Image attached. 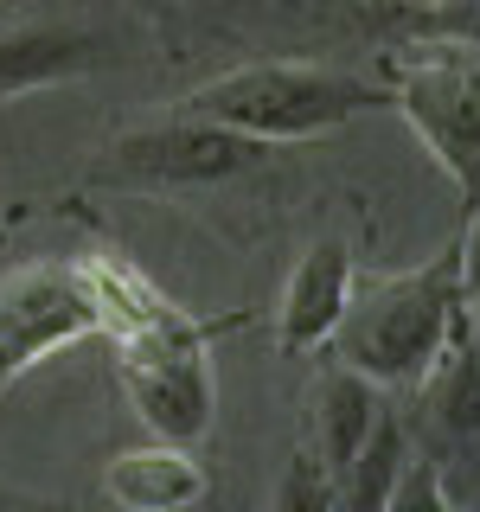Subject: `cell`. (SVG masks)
<instances>
[{
    "label": "cell",
    "mask_w": 480,
    "mask_h": 512,
    "mask_svg": "<svg viewBox=\"0 0 480 512\" xmlns=\"http://www.w3.org/2000/svg\"><path fill=\"white\" fill-rule=\"evenodd\" d=\"M103 340L116 346V372L141 423L167 442H199L212 429V346L160 288L122 256H84Z\"/></svg>",
    "instance_id": "6da1fadb"
},
{
    "label": "cell",
    "mask_w": 480,
    "mask_h": 512,
    "mask_svg": "<svg viewBox=\"0 0 480 512\" xmlns=\"http://www.w3.org/2000/svg\"><path fill=\"white\" fill-rule=\"evenodd\" d=\"M384 96L352 71H333V64H237V71L212 77V84L186 90L173 116H199L218 128H237V135L263 141V148H282V141H308L327 135L352 116H365Z\"/></svg>",
    "instance_id": "7a4b0ae2"
},
{
    "label": "cell",
    "mask_w": 480,
    "mask_h": 512,
    "mask_svg": "<svg viewBox=\"0 0 480 512\" xmlns=\"http://www.w3.org/2000/svg\"><path fill=\"white\" fill-rule=\"evenodd\" d=\"M455 314H461V288H455V250H448L436 263L410 269V276H391L352 295L327 346L340 365L365 372L372 384H423Z\"/></svg>",
    "instance_id": "3957f363"
},
{
    "label": "cell",
    "mask_w": 480,
    "mask_h": 512,
    "mask_svg": "<svg viewBox=\"0 0 480 512\" xmlns=\"http://www.w3.org/2000/svg\"><path fill=\"white\" fill-rule=\"evenodd\" d=\"M391 103L404 109L410 135L429 148V160L480 199V52L468 45H423L397 64Z\"/></svg>",
    "instance_id": "277c9868"
},
{
    "label": "cell",
    "mask_w": 480,
    "mask_h": 512,
    "mask_svg": "<svg viewBox=\"0 0 480 512\" xmlns=\"http://www.w3.org/2000/svg\"><path fill=\"white\" fill-rule=\"evenodd\" d=\"M96 295L77 263H26L0 276V397L64 346L96 340Z\"/></svg>",
    "instance_id": "5b68a950"
},
{
    "label": "cell",
    "mask_w": 480,
    "mask_h": 512,
    "mask_svg": "<svg viewBox=\"0 0 480 512\" xmlns=\"http://www.w3.org/2000/svg\"><path fill=\"white\" fill-rule=\"evenodd\" d=\"M269 148L237 128L199 122V116H173L160 128H135L109 148V173L122 180H148V186H180V180H231V173L256 167Z\"/></svg>",
    "instance_id": "8992f818"
},
{
    "label": "cell",
    "mask_w": 480,
    "mask_h": 512,
    "mask_svg": "<svg viewBox=\"0 0 480 512\" xmlns=\"http://www.w3.org/2000/svg\"><path fill=\"white\" fill-rule=\"evenodd\" d=\"M352 288H359V276H352V250L340 244V237H320V244L301 250V263L288 269L282 282V308H276V346L282 352H314L333 340V327H340Z\"/></svg>",
    "instance_id": "52a82bcc"
},
{
    "label": "cell",
    "mask_w": 480,
    "mask_h": 512,
    "mask_svg": "<svg viewBox=\"0 0 480 512\" xmlns=\"http://www.w3.org/2000/svg\"><path fill=\"white\" fill-rule=\"evenodd\" d=\"M103 493L116 500L122 512H186L205 500V468L192 461L186 442H141V448H122L116 461L103 468Z\"/></svg>",
    "instance_id": "ba28073f"
},
{
    "label": "cell",
    "mask_w": 480,
    "mask_h": 512,
    "mask_svg": "<svg viewBox=\"0 0 480 512\" xmlns=\"http://www.w3.org/2000/svg\"><path fill=\"white\" fill-rule=\"evenodd\" d=\"M384 384H372L365 372L333 359L327 372L314 378V436H320V474L340 480L346 461L359 455V442L372 436V423L384 416Z\"/></svg>",
    "instance_id": "9c48e42d"
},
{
    "label": "cell",
    "mask_w": 480,
    "mask_h": 512,
    "mask_svg": "<svg viewBox=\"0 0 480 512\" xmlns=\"http://www.w3.org/2000/svg\"><path fill=\"white\" fill-rule=\"evenodd\" d=\"M429 404L455 436H480V340H474V314L461 308L448 320V340L436 352V365L423 372Z\"/></svg>",
    "instance_id": "30bf717a"
},
{
    "label": "cell",
    "mask_w": 480,
    "mask_h": 512,
    "mask_svg": "<svg viewBox=\"0 0 480 512\" xmlns=\"http://www.w3.org/2000/svg\"><path fill=\"white\" fill-rule=\"evenodd\" d=\"M84 64H90V39H84V32H58V26L0 32V96L58 84V77L84 71Z\"/></svg>",
    "instance_id": "8fae6325"
},
{
    "label": "cell",
    "mask_w": 480,
    "mask_h": 512,
    "mask_svg": "<svg viewBox=\"0 0 480 512\" xmlns=\"http://www.w3.org/2000/svg\"><path fill=\"white\" fill-rule=\"evenodd\" d=\"M410 442H404V423L391 410L372 423V436L359 442V455L346 461V474L333 480V512H384V493H391L397 468H404Z\"/></svg>",
    "instance_id": "7c38bea8"
},
{
    "label": "cell",
    "mask_w": 480,
    "mask_h": 512,
    "mask_svg": "<svg viewBox=\"0 0 480 512\" xmlns=\"http://www.w3.org/2000/svg\"><path fill=\"white\" fill-rule=\"evenodd\" d=\"M384 512H455V506H448L442 474H436V461L404 455V468H397L391 493H384Z\"/></svg>",
    "instance_id": "4fadbf2b"
},
{
    "label": "cell",
    "mask_w": 480,
    "mask_h": 512,
    "mask_svg": "<svg viewBox=\"0 0 480 512\" xmlns=\"http://www.w3.org/2000/svg\"><path fill=\"white\" fill-rule=\"evenodd\" d=\"M269 512H333V480L320 474V461L295 455L276 480V500H269Z\"/></svg>",
    "instance_id": "5bb4252c"
},
{
    "label": "cell",
    "mask_w": 480,
    "mask_h": 512,
    "mask_svg": "<svg viewBox=\"0 0 480 512\" xmlns=\"http://www.w3.org/2000/svg\"><path fill=\"white\" fill-rule=\"evenodd\" d=\"M455 288H461V308L480 314V212L468 218V231L455 244Z\"/></svg>",
    "instance_id": "9a60e30c"
},
{
    "label": "cell",
    "mask_w": 480,
    "mask_h": 512,
    "mask_svg": "<svg viewBox=\"0 0 480 512\" xmlns=\"http://www.w3.org/2000/svg\"><path fill=\"white\" fill-rule=\"evenodd\" d=\"M391 20H404V26H442V20H455L468 0H378Z\"/></svg>",
    "instance_id": "2e32d148"
}]
</instances>
